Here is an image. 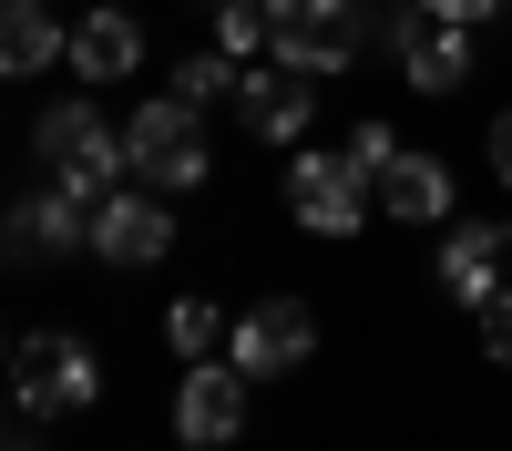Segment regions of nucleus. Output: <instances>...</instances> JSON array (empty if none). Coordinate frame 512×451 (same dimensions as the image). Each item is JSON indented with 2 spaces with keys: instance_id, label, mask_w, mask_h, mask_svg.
I'll return each instance as SVG.
<instances>
[{
  "instance_id": "nucleus-13",
  "label": "nucleus",
  "mask_w": 512,
  "mask_h": 451,
  "mask_svg": "<svg viewBox=\"0 0 512 451\" xmlns=\"http://www.w3.org/2000/svg\"><path fill=\"white\" fill-rule=\"evenodd\" d=\"M134 62H144V21H134V11H82V21H72V82H93V93H103V82H123Z\"/></svg>"
},
{
  "instance_id": "nucleus-6",
  "label": "nucleus",
  "mask_w": 512,
  "mask_h": 451,
  "mask_svg": "<svg viewBox=\"0 0 512 451\" xmlns=\"http://www.w3.org/2000/svg\"><path fill=\"white\" fill-rule=\"evenodd\" d=\"M390 62H400L410 93H461V82H472V21H451V11H431V0H410V11L390 21Z\"/></svg>"
},
{
  "instance_id": "nucleus-18",
  "label": "nucleus",
  "mask_w": 512,
  "mask_h": 451,
  "mask_svg": "<svg viewBox=\"0 0 512 451\" xmlns=\"http://www.w3.org/2000/svg\"><path fill=\"white\" fill-rule=\"evenodd\" d=\"M472 318H482V359H492V369H512V287H492Z\"/></svg>"
},
{
  "instance_id": "nucleus-22",
  "label": "nucleus",
  "mask_w": 512,
  "mask_h": 451,
  "mask_svg": "<svg viewBox=\"0 0 512 451\" xmlns=\"http://www.w3.org/2000/svg\"><path fill=\"white\" fill-rule=\"evenodd\" d=\"M502 236H512V216H502Z\"/></svg>"
},
{
  "instance_id": "nucleus-15",
  "label": "nucleus",
  "mask_w": 512,
  "mask_h": 451,
  "mask_svg": "<svg viewBox=\"0 0 512 451\" xmlns=\"http://www.w3.org/2000/svg\"><path fill=\"white\" fill-rule=\"evenodd\" d=\"M502 257H512L502 226H451V236H441V287H451L461 308H482L492 287H502Z\"/></svg>"
},
{
  "instance_id": "nucleus-5",
  "label": "nucleus",
  "mask_w": 512,
  "mask_h": 451,
  "mask_svg": "<svg viewBox=\"0 0 512 451\" xmlns=\"http://www.w3.org/2000/svg\"><path fill=\"white\" fill-rule=\"evenodd\" d=\"M277 62H297V72H349L359 52H369V0H277V41H267Z\"/></svg>"
},
{
  "instance_id": "nucleus-20",
  "label": "nucleus",
  "mask_w": 512,
  "mask_h": 451,
  "mask_svg": "<svg viewBox=\"0 0 512 451\" xmlns=\"http://www.w3.org/2000/svg\"><path fill=\"white\" fill-rule=\"evenodd\" d=\"M492 175H502V185H512V103H502V113H492Z\"/></svg>"
},
{
  "instance_id": "nucleus-9",
  "label": "nucleus",
  "mask_w": 512,
  "mask_h": 451,
  "mask_svg": "<svg viewBox=\"0 0 512 451\" xmlns=\"http://www.w3.org/2000/svg\"><path fill=\"white\" fill-rule=\"evenodd\" d=\"M236 113H246V134L256 144H308V113H318V72H297V62H246L236 82Z\"/></svg>"
},
{
  "instance_id": "nucleus-21",
  "label": "nucleus",
  "mask_w": 512,
  "mask_h": 451,
  "mask_svg": "<svg viewBox=\"0 0 512 451\" xmlns=\"http://www.w3.org/2000/svg\"><path fill=\"white\" fill-rule=\"evenodd\" d=\"M0 451H41V421H31V410H21V431H11V441H0Z\"/></svg>"
},
{
  "instance_id": "nucleus-17",
  "label": "nucleus",
  "mask_w": 512,
  "mask_h": 451,
  "mask_svg": "<svg viewBox=\"0 0 512 451\" xmlns=\"http://www.w3.org/2000/svg\"><path fill=\"white\" fill-rule=\"evenodd\" d=\"M236 82H246L236 52H195V62L175 72V93H185V103H216V93H236Z\"/></svg>"
},
{
  "instance_id": "nucleus-11",
  "label": "nucleus",
  "mask_w": 512,
  "mask_h": 451,
  "mask_svg": "<svg viewBox=\"0 0 512 451\" xmlns=\"http://www.w3.org/2000/svg\"><path fill=\"white\" fill-rule=\"evenodd\" d=\"M175 431H185L195 451H226V441L246 431V369H236V359H195V369H185Z\"/></svg>"
},
{
  "instance_id": "nucleus-16",
  "label": "nucleus",
  "mask_w": 512,
  "mask_h": 451,
  "mask_svg": "<svg viewBox=\"0 0 512 451\" xmlns=\"http://www.w3.org/2000/svg\"><path fill=\"white\" fill-rule=\"evenodd\" d=\"M164 339H175L185 359H205V349H216V339H226V318H216V308H205V298H175V308H164Z\"/></svg>"
},
{
  "instance_id": "nucleus-14",
  "label": "nucleus",
  "mask_w": 512,
  "mask_h": 451,
  "mask_svg": "<svg viewBox=\"0 0 512 451\" xmlns=\"http://www.w3.org/2000/svg\"><path fill=\"white\" fill-rule=\"evenodd\" d=\"M52 62H72V21L41 11V0H11V11H0V72L31 82V72H52Z\"/></svg>"
},
{
  "instance_id": "nucleus-7",
  "label": "nucleus",
  "mask_w": 512,
  "mask_h": 451,
  "mask_svg": "<svg viewBox=\"0 0 512 451\" xmlns=\"http://www.w3.org/2000/svg\"><path fill=\"white\" fill-rule=\"evenodd\" d=\"M93 257L103 267H164L175 257V205H164L154 185H113L93 205Z\"/></svg>"
},
{
  "instance_id": "nucleus-19",
  "label": "nucleus",
  "mask_w": 512,
  "mask_h": 451,
  "mask_svg": "<svg viewBox=\"0 0 512 451\" xmlns=\"http://www.w3.org/2000/svg\"><path fill=\"white\" fill-rule=\"evenodd\" d=\"M349 154H359V164H369V175H379V164H390L400 144H390V123H359V134H349Z\"/></svg>"
},
{
  "instance_id": "nucleus-2",
  "label": "nucleus",
  "mask_w": 512,
  "mask_h": 451,
  "mask_svg": "<svg viewBox=\"0 0 512 451\" xmlns=\"http://www.w3.org/2000/svg\"><path fill=\"white\" fill-rule=\"evenodd\" d=\"M41 164H52L72 195H93V205L113 185H134V144H123L93 103H52V113H41Z\"/></svg>"
},
{
  "instance_id": "nucleus-3",
  "label": "nucleus",
  "mask_w": 512,
  "mask_h": 451,
  "mask_svg": "<svg viewBox=\"0 0 512 451\" xmlns=\"http://www.w3.org/2000/svg\"><path fill=\"white\" fill-rule=\"evenodd\" d=\"M369 205H379V175L338 144V154H297L287 164V216L308 226V236H359L369 226Z\"/></svg>"
},
{
  "instance_id": "nucleus-4",
  "label": "nucleus",
  "mask_w": 512,
  "mask_h": 451,
  "mask_svg": "<svg viewBox=\"0 0 512 451\" xmlns=\"http://www.w3.org/2000/svg\"><path fill=\"white\" fill-rule=\"evenodd\" d=\"M11 390H21L31 421H52V410H93L103 400V359L82 349V339H62V328H31V339L11 349Z\"/></svg>"
},
{
  "instance_id": "nucleus-8",
  "label": "nucleus",
  "mask_w": 512,
  "mask_h": 451,
  "mask_svg": "<svg viewBox=\"0 0 512 451\" xmlns=\"http://www.w3.org/2000/svg\"><path fill=\"white\" fill-rule=\"evenodd\" d=\"M308 349H318L308 298H256V308L226 328V359L246 369V380H287V369H308Z\"/></svg>"
},
{
  "instance_id": "nucleus-10",
  "label": "nucleus",
  "mask_w": 512,
  "mask_h": 451,
  "mask_svg": "<svg viewBox=\"0 0 512 451\" xmlns=\"http://www.w3.org/2000/svg\"><path fill=\"white\" fill-rule=\"evenodd\" d=\"M72 246H93V195H72L52 175V185H31L11 205V267H52V257H72Z\"/></svg>"
},
{
  "instance_id": "nucleus-12",
  "label": "nucleus",
  "mask_w": 512,
  "mask_h": 451,
  "mask_svg": "<svg viewBox=\"0 0 512 451\" xmlns=\"http://www.w3.org/2000/svg\"><path fill=\"white\" fill-rule=\"evenodd\" d=\"M379 205H390L400 226H441L451 216V164L420 154V144H400L390 164H379Z\"/></svg>"
},
{
  "instance_id": "nucleus-1",
  "label": "nucleus",
  "mask_w": 512,
  "mask_h": 451,
  "mask_svg": "<svg viewBox=\"0 0 512 451\" xmlns=\"http://www.w3.org/2000/svg\"><path fill=\"white\" fill-rule=\"evenodd\" d=\"M205 103H185V93H164V103H144L134 123H123V144H134V185H154V195H195L205 175H216V154H205V123H195Z\"/></svg>"
}]
</instances>
